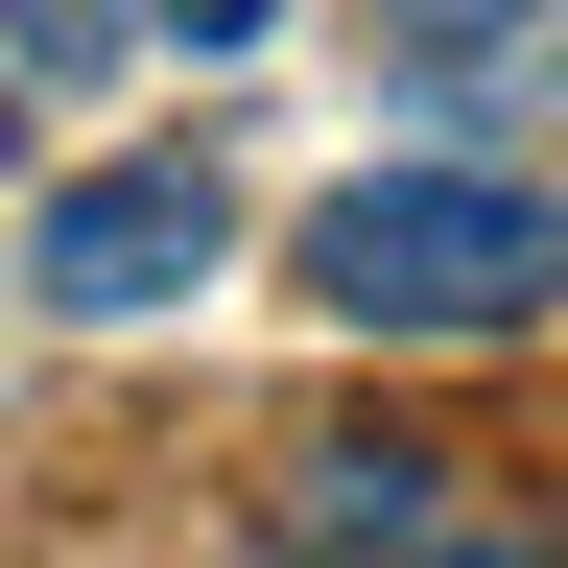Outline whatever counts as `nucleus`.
Listing matches in <instances>:
<instances>
[{"label":"nucleus","mask_w":568,"mask_h":568,"mask_svg":"<svg viewBox=\"0 0 568 568\" xmlns=\"http://www.w3.org/2000/svg\"><path fill=\"white\" fill-rule=\"evenodd\" d=\"M284 284H308L332 332H521L568 284V213L521 166H355L308 237H284Z\"/></svg>","instance_id":"f257e3e1"},{"label":"nucleus","mask_w":568,"mask_h":568,"mask_svg":"<svg viewBox=\"0 0 568 568\" xmlns=\"http://www.w3.org/2000/svg\"><path fill=\"white\" fill-rule=\"evenodd\" d=\"M213 237H237V190L166 142V166H71V190H48V237H24V284L119 332V308H190V284H213Z\"/></svg>","instance_id":"f03ea898"},{"label":"nucleus","mask_w":568,"mask_h":568,"mask_svg":"<svg viewBox=\"0 0 568 568\" xmlns=\"http://www.w3.org/2000/svg\"><path fill=\"white\" fill-rule=\"evenodd\" d=\"M0 48H24V95H95V71L142 48V0H0Z\"/></svg>","instance_id":"7ed1b4c3"},{"label":"nucleus","mask_w":568,"mask_h":568,"mask_svg":"<svg viewBox=\"0 0 568 568\" xmlns=\"http://www.w3.org/2000/svg\"><path fill=\"white\" fill-rule=\"evenodd\" d=\"M497 24H521V0H379V48H426V71H474Z\"/></svg>","instance_id":"20e7f679"},{"label":"nucleus","mask_w":568,"mask_h":568,"mask_svg":"<svg viewBox=\"0 0 568 568\" xmlns=\"http://www.w3.org/2000/svg\"><path fill=\"white\" fill-rule=\"evenodd\" d=\"M142 24H166V48H261L284 0H142Z\"/></svg>","instance_id":"39448f33"}]
</instances>
